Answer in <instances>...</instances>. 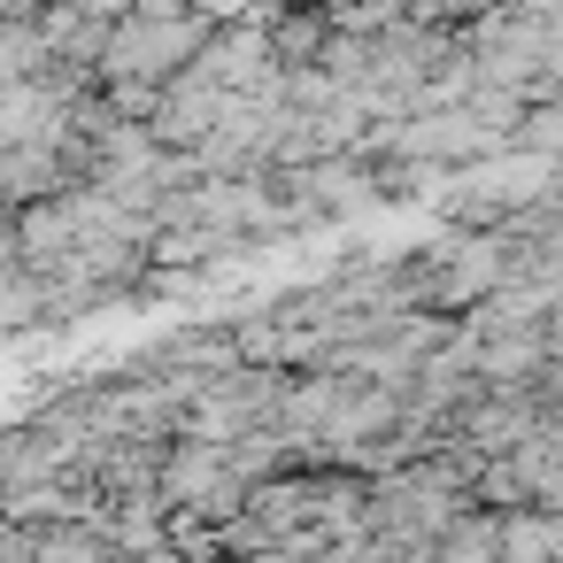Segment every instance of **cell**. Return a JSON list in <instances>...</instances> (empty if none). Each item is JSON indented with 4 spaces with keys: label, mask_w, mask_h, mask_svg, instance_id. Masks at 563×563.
<instances>
[{
    "label": "cell",
    "mask_w": 563,
    "mask_h": 563,
    "mask_svg": "<svg viewBox=\"0 0 563 563\" xmlns=\"http://www.w3.org/2000/svg\"><path fill=\"white\" fill-rule=\"evenodd\" d=\"M324 40H332L324 16H286V24L271 32V63H278V70H309V63L324 55Z\"/></svg>",
    "instance_id": "9"
},
{
    "label": "cell",
    "mask_w": 563,
    "mask_h": 563,
    "mask_svg": "<svg viewBox=\"0 0 563 563\" xmlns=\"http://www.w3.org/2000/svg\"><path fill=\"white\" fill-rule=\"evenodd\" d=\"M209 40V24L194 16H155V9H140V16H124V24H109V40H101V86H163L170 70H186L194 63V47Z\"/></svg>",
    "instance_id": "2"
},
{
    "label": "cell",
    "mask_w": 563,
    "mask_h": 563,
    "mask_svg": "<svg viewBox=\"0 0 563 563\" xmlns=\"http://www.w3.org/2000/svg\"><path fill=\"white\" fill-rule=\"evenodd\" d=\"M494 532H501V509L463 501V509L424 540V563H494Z\"/></svg>",
    "instance_id": "6"
},
{
    "label": "cell",
    "mask_w": 563,
    "mask_h": 563,
    "mask_svg": "<svg viewBox=\"0 0 563 563\" xmlns=\"http://www.w3.org/2000/svg\"><path fill=\"white\" fill-rule=\"evenodd\" d=\"M0 563H32V540H24V525H9V517H0Z\"/></svg>",
    "instance_id": "10"
},
{
    "label": "cell",
    "mask_w": 563,
    "mask_h": 563,
    "mask_svg": "<svg viewBox=\"0 0 563 563\" xmlns=\"http://www.w3.org/2000/svg\"><path fill=\"white\" fill-rule=\"evenodd\" d=\"M271 186H278V201L294 209V224H301V232H324V224H340V217L386 209V201H378V170H371L363 155L286 163V170H271Z\"/></svg>",
    "instance_id": "3"
},
{
    "label": "cell",
    "mask_w": 563,
    "mask_h": 563,
    "mask_svg": "<svg viewBox=\"0 0 563 563\" xmlns=\"http://www.w3.org/2000/svg\"><path fill=\"white\" fill-rule=\"evenodd\" d=\"M155 501H163L170 517L224 525V517L247 501V478L224 463V448H217V440L170 432V440H163V463H155Z\"/></svg>",
    "instance_id": "1"
},
{
    "label": "cell",
    "mask_w": 563,
    "mask_h": 563,
    "mask_svg": "<svg viewBox=\"0 0 563 563\" xmlns=\"http://www.w3.org/2000/svg\"><path fill=\"white\" fill-rule=\"evenodd\" d=\"M40 278L24 263H0V340H16V332H40Z\"/></svg>",
    "instance_id": "8"
},
{
    "label": "cell",
    "mask_w": 563,
    "mask_h": 563,
    "mask_svg": "<svg viewBox=\"0 0 563 563\" xmlns=\"http://www.w3.org/2000/svg\"><path fill=\"white\" fill-rule=\"evenodd\" d=\"M117 563H124V555H117Z\"/></svg>",
    "instance_id": "11"
},
{
    "label": "cell",
    "mask_w": 563,
    "mask_h": 563,
    "mask_svg": "<svg viewBox=\"0 0 563 563\" xmlns=\"http://www.w3.org/2000/svg\"><path fill=\"white\" fill-rule=\"evenodd\" d=\"M494 563H563V525H555V509H540V501L501 509Z\"/></svg>",
    "instance_id": "4"
},
{
    "label": "cell",
    "mask_w": 563,
    "mask_h": 563,
    "mask_svg": "<svg viewBox=\"0 0 563 563\" xmlns=\"http://www.w3.org/2000/svg\"><path fill=\"white\" fill-rule=\"evenodd\" d=\"M24 540H32V563H117V540L86 517H40L24 525Z\"/></svg>",
    "instance_id": "5"
},
{
    "label": "cell",
    "mask_w": 563,
    "mask_h": 563,
    "mask_svg": "<svg viewBox=\"0 0 563 563\" xmlns=\"http://www.w3.org/2000/svg\"><path fill=\"white\" fill-rule=\"evenodd\" d=\"M47 471H55V448L40 440V424H32V417L0 432V501H9L16 486H32V478H47Z\"/></svg>",
    "instance_id": "7"
}]
</instances>
